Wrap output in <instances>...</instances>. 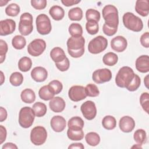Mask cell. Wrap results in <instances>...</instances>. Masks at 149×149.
<instances>
[{
    "label": "cell",
    "mask_w": 149,
    "mask_h": 149,
    "mask_svg": "<svg viewBox=\"0 0 149 149\" xmlns=\"http://www.w3.org/2000/svg\"><path fill=\"white\" fill-rule=\"evenodd\" d=\"M84 44L85 39L83 36L71 37L68 38L66 42L68 51H76L84 49Z\"/></svg>",
    "instance_id": "13"
},
{
    "label": "cell",
    "mask_w": 149,
    "mask_h": 149,
    "mask_svg": "<svg viewBox=\"0 0 149 149\" xmlns=\"http://www.w3.org/2000/svg\"><path fill=\"white\" fill-rule=\"evenodd\" d=\"M135 10L141 16L146 17L149 13V2L148 0H137L136 2Z\"/></svg>",
    "instance_id": "21"
},
{
    "label": "cell",
    "mask_w": 149,
    "mask_h": 149,
    "mask_svg": "<svg viewBox=\"0 0 149 149\" xmlns=\"http://www.w3.org/2000/svg\"><path fill=\"white\" fill-rule=\"evenodd\" d=\"M68 17L72 21H79L83 17V10L79 7L73 8L69 10Z\"/></svg>",
    "instance_id": "32"
},
{
    "label": "cell",
    "mask_w": 149,
    "mask_h": 149,
    "mask_svg": "<svg viewBox=\"0 0 149 149\" xmlns=\"http://www.w3.org/2000/svg\"><path fill=\"white\" fill-rule=\"evenodd\" d=\"M102 125L107 130H112L116 126V120L113 116L107 115L102 119Z\"/></svg>",
    "instance_id": "31"
},
{
    "label": "cell",
    "mask_w": 149,
    "mask_h": 149,
    "mask_svg": "<svg viewBox=\"0 0 149 149\" xmlns=\"http://www.w3.org/2000/svg\"><path fill=\"white\" fill-rule=\"evenodd\" d=\"M35 113L32 108L24 107L20 109L19 113V123L22 127L27 129L33 123L35 119Z\"/></svg>",
    "instance_id": "4"
},
{
    "label": "cell",
    "mask_w": 149,
    "mask_h": 149,
    "mask_svg": "<svg viewBox=\"0 0 149 149\" xmlns=\"http://www.w3.org/2000/svg\"><path fill=\"white\" fill-rule=\"evenodd\" d=\"M2 149H17V146L12 143H6L2 147Z\"/></svg>",
    "instance_id": "53"
},
{
    "label": "cell",
    "mask_w": 149,
    "mask_h": 149,
    "mask_svg": "<svg viewBox=\"0 0 149 149\" xmlns=\"http://www.w3.org/2000/svg\"><path fill=\"white\" fill-rule=\"evenodd\" d=\"M80 0H61V2L66 6H70L80 2Z\"/></svg>",
    "instance_id": "51"
},
{
    "label": "cell",
    "mask_w": 149,
    "mask_h": 149,
    "mask_svg": "<svg viewBox=\"0 0 149 149\" xmlns=\"http://www.w3.org/2000/svg\"><path fill=\"white\" fill-rule=\"evenodd\" d=\"M134 147H135V148H142L141 146V144H137L134 145V146H133V147H132V148H134Z\"/></svg>",
    "instance_id": "58"
},
{
    "label": "cell",
    "mask_w": 149,
    "mask_h": 149,
    "mask_svg": "<svg viewBox=\"0 0 149 149\" xmlns=\"http://www.w3.org/2000/svg\"><path fill=\"white\" fill-rule=\"evenodd\" d=\"M31 78L37 82L44 81L48 77L47 70L43 67L37 66L31 72Z\"/></svg>",
    "instance_id": "19"
},
{
    "label": "cell",
    "mask_w": 149,
    "mask_h": 149,
    "mask_svg": "<svg viewBox=\"0 0 149 149\" xmlns=\"http://www.w3.org/2000/svg\"><path fill=\"white\" fill-rule=\"evenodd\" d=\"M108 40L102 36H98L88 43V50L93 54H97L104 51L107 47Z\"/></svg>",
    "instance_id": "6"
},
{
    "label": "cell",
    "mask_w": 149,
    "mask_h": 149,
    "mask_svg": "<svg viewBox=\"0 0 149 149\" xmlns=\"http://www.w3.org/2000/svg\"><path fill=\"white\" fill-rule=\"evenodd\" d=\"M12 46L16 49H22L26 45V40L23 36L16 35L12 40Z\"/></svg>",
    "instance_id": "34"
},
{
    "label": "cell",
    "mask_w": 149,
    "mask_h": 149,
    "mask_svg": "<svg viewBox=\"0 0 149 149\" xmlns=\"http://www.w3.org/2000/svg\"><path fill=\"white\" fill-rule=\"evenodd\" d=\"M32 66L31 59L27 56L21 58L18 62L19 69L23 72L29 71Z\"/></svg>",
    "instance_id": "29"
},
{
    "label": "cell",
    "mask_w": 149,
    "mask_h": 149,
    "mask_svg": "<svg viewBox=\"0 0 149 149\" xmlns=\"http://www.w3.org/2000/svg\"><path fill=\"white\" fill-rule=\"evenodd\" d=\"M8 47L7 43L3 40H0V63H2L5 59L6 54L8 52Z\"/></svg>",
    "instance_id": "45"
},
{
    "label": "cell",
    "mask_w": 149,
    "mask_h": 149,
    "mask_svg": "<svg viewBox=\"0 0 149 149\" xmlns=\"http://www.w3.org/2000/svg\"><path fill=\"white\" fill-rule=\"evenodd\" d=\"M9 2V1H2V0H1V1H0V3H1V5H0V6H4V5H5L8 2Z\"/></svg>",
    "instance_id": "57"
},
{
    "label": "cell",
    "mask_w": 149,
    "mask_h": 149,
    "mask_svg": "<svg viewBox=\"0 0 149 149\" xmlns=\"http://www.w3.org/2000/svg\"><path fill=\"white\" fill-rule=\"evenodd\" d=\"M9 81L10 83L13 86H19L23 81V76L20 72H13L10 76Z\"/></svg>",
    "instance_id": "36"
},
{
    "label": "cell",
    "mask_w": 149,
    "mask_h": 149,
    "mask_svg": "<svg viewBox=\"0 0 149 149\" xmlns=\"http://www.w3.org/2000/svg\"><path fill=\"white\" fill-rule=\"evenodd\" d=\"M69 33L72 37H78L82 36L83 29L81 26L77 23H73L69 27Z\"/></svg>",
    "instance_id": "33"
},
{
    "label": "cell",
    "mask_w": 149,
    "mask_h": 149,
    "mask_svg": "<svg viewBox=\"0 0 149 149\" xmlns=\"http://www.w3.org/2000/svg\"><path fill=\"white\" fill-rule=\"evenodd\" d=\"M86 29L91 35L96 34L99 30L98 23L95 21H87L86 24Z\"/></svg>",
    "instance_id": "42"
},
{
    "label": "cell",
    "mask_w": 149,
    "mask_h": 149,
    "mask_svg": "<svg viewBox=\"0 0 149 149\" xmlns=\"http://www.w3.org/2000/svg\"><path fill=\"white\" fill-rule=\"evenodd\" d=\"M33 16L28 12L23 13L20 17L19 31L23 36L29 35L33 30Z\"/></svg>",
    "instance_id": "5"
},
{
    "label": "cell",
    "mask_w": 149,
    "mask_h": 149,
    "mask_svg": "<svg viewBox=\"0 0 149 149\" xmlns=\"http://www.w3.org/2000/svg\"><path fill=\"white\" fill-rule=\"evenodd\" d=\"M49 54L52 60L55 63L62 62L66 58L63 49L58 47L52 48L50 51Z\"/></svg>",
    "instance_id": "22"
},
{
    "label": "cell",
    "mask_w": 149,
    "mask_h": 149,
    "mask_svg": "<svg viewBox=\"0 0 149 149\" xmlns=\"http://www.w3.org/2000/svg\"><path fill=\"white\" fill-rule=\"evenodd\" d=\"M127 45V40L123 36H118L113 38L111 41L112 49L118 52L124 51Z\"/></svg>",
    "instance_id": "15"
},
{
    "label": "cell",
    "mask_w": 149,
    "mask_h": 149,
    "mask_svg": "<svg viewBox=\"0 0 149 149\" xmlns=\"http://www.w3.org/2000/svg\"><path fill=\"white\" fill-rule=\"evenodd\" d=\"M38 95L40 98L44 101L51 100L55 95L48 85L44 86L40 88Z\"/></svg>",
    "instance_id": "26"
},
{
    "label": "cell",
    "mask_w": 149,
    "mask_h": 149,
    "mask_svg": "<svg viewBox=\"0 0 149 149\" xmlns=\"http://www.w3.org/2000/svg\"><path fill=\"white\" fill-rule=\"evenodd\" d=\"M37 32L41 35L48 34L51 30V20L45 14H40L37 16L36 20Z\"/></svg>",
    "instance_id": "8"
},
{
    "label": "cell",
    "mask_w": 149,
    "mask_h": 149,
    "mask_svg": "<svg viewBox=\"0 0 149 149\" xmlns=\"http://www.w3.org/2000/svg\"><path fill=\"white\" fill-rule=\"evenodd\" d=\"M112 79L111 71L107 68L95 70L92 74L93 80L97 84H102L110 81Z\"/></svg>",
    "instance_id": "10"
},
{
    "label": "cell",
    "mask_w": 149,
    "mask_h": 149,
    "mask_svg": "<svg viewBox=\"0 0 149 149\" xmlns=\"http://www.w3.org/2000/svg\"><path fill=\"white\" fill-rule=\"evenodd\" d=\"M49 106L53 112L58 113L61 112L64 110L66 104L62 98L60 97H54L50 100Z\"/></svg>",
    "instance_id": "20"
},
{
    "label": "cell",
    "mask_w": 149,
    "mask_h": 149,
    "mask_svg": "<svg viewBox=\"0 0 149 149\" xmlns=\"http://www.w3.org/2000/svg\"><path fill=\"white\" fill-rule=\"evenodd\" d=\"M134 73L129 66H123L118 71L115 77L116 84L121 88H126L132 81Z\"/></svg>",
    "instance_id": "2"
},
{
    "label": "cell",
    "mask_w": 149,
    "mask_h": 149,
    "mask_svg": "<svg viewBox=\"0 0 149 149\" xmlns=\"http://www.w3.org/2000/svg\"><path fill=\"white\" fill-rule=\"evenodd\" d=\"M84 148V146L81 143H72V144H71L68 147V148H80V149H83Z\"/></svg>",
    "instance_id": "54"
},
{
    "label": "cell",
    "mask_w": 149,
    "mask_h": 149,
    "mask_svg": "<svg viewBox=\"0 0 149 149\" xmlns=\"http://www.w3.org/2000/svg\"><path fill=\"white\" fill-rule=\"evenodd\" d=\"M68 96L72 101L78 102L85 99L87 95L85 87L82 86H73L69 88Z\"/></svg>",
    "instance_id": "12"
},
{
    "label": "cell",
    "mask_w": 149,
    "mask_h": 149,
    "mask_svg": "<svg viewBox=\"0 0 149 149\" xmlns=\"http://www.w3.org/2000/svg\"><path fill=\"white\" fill-rule=\"evenodd\" d=\"M140 43L145 48L149 47V33L146 32L140 37Z\"/></svg>",
    "instance_id": "49"
},
{
    "label": "cell",
    "mask_w": 149,
    "mask_h": 149,
    "mask_svg": "<svg viewBox=\"0 0 149 149\" xmlns=\"http://www.w3.org/2000/svg\"><path fill=\"white\" fill-rule=\"evenodd\" d=\"M118 61V55L112 52H109L106 53L102 58V61L107 66H112L116 64Z\"/></svg>",
    "instance_id": "27"
},
{
    "label": "cell",
    "mask_w": 149,
    "mask_h": 149,
    "mask_svg": "<svg viewBox=\"0 0 149 149\" xmlns=\"http://www.w3.org/2000/svg\"><path fill=\"white\" fill-rule=\"evenodd\" d=\"M140 103L143 110L148 113L149 108V94L148 93H143L140 97Z\"/></svg>",
    "instance_id": "44"
},
{
    "label": "cell",
    "mask_w": 149,
    "mask_h": 149,
    "mask_svg": "<svg viewBox=\"0 0 149 149\" xmlns=\"http://www.w3.org/2000/svg\"><path fill=\"white\" fill-rule=\"evenodd\" d=\"M68 137L73 141H80L84 137V132L82 130H74L68 128L67 130Z\"/></svg>",
    "instance_id": "35"
},
{
    "label": "cell",
    "mask_w": 149,
    "mask_h": 149,
    "mask_svg": "<svg viewBox=\"0 0 149 149\" xmlns=\"http://www.w3.org/2000/svg\"><path fill=\"white\" fill-rule=\"evenodd\" d=\"M144 84H145V86L148 89V84H149V82H148V75L147 74L145 77H144Z\"/></svg>",
    "instance_id": "55"
},
{
    "label": "cell",
    "mask_w": 149,
    "mask_h": 149,
    "mask_svg": "<svg viewBox=\"0 0 149 149\" xmlns=\"http://www.w3.org/2000/svg\"><path fill=\"white\" fill-rule=\"evenodd\" d=\"M47 138V132L45 128L41 126L34 127L30 132V140L36 146L43 144Z\"/></svg>",
    "instance_id": "7"
},
{
    "label": "cell",
    "mask_w": 149,
    "mask_h": 149,
    "mask_svg": "<svg viewBox=\"0 0 149 149\" xmlns=\"http://www.w3.org/2000/svg\"><path fill=\"white\" fill-rule=\"evenodd\" d=\"M119 126L123 132L129 133L134 129L135 127V121L129 116H124L120 119Z\"/></svg>",
    "instance_id": "16"
},
{
    "label": "cell",
    "mask_w": 149,
    "mask_h": 149,
    "mask_svg": "<svg viewBox=\"0 0 149 149\" xmlns=\"http://www.w3.org/2000/svg\"><path fill=\"white\" fill-rule=\"evenodd\" d=\"M80 110L83 116L87 120H93L97 115L96 106L92 101H87L83 103Z\"/></svg>",
    "instance_id": "11"
},
{
    "label": "cell",
    "mask_w": 149,
    "mask_h": 149,
    "mask_svg": "<svg viewBox=\"0 0 149 149\" xmlns=\"http://www.w3.org/2000/svg\"><path fill=\"white\" fill-rule=\"evenodd\" d=\"M85 140L88 145L94 147L100 143V137L95 132H89L85 136Z\"/></svg>",
    "instance_id": "30"
},
{
    "label": "cell",
    "mask_w": 149,
    "mask_h": 149,
    "mask_svg": "<svg viewBox=\"0 0 149 149\" xmlns=\"http://www.w3.org/2000/svg\"><path fill=\"white\" fill-rule=\"evenodd\" d=\"M20 9L19 6L15 3H12L8 5V6L5 8V13L8 16L15 17L18 15L20 13Z\"/></svg>",
    "instance_id": "39"
},
{
    "label": "cell",
    "mask_w": 149,
    "mask_h": 149,
    "mask_svg": "<svg viewBox=\"0 0 149 149\" xmlns=\"http://www.w3.org/2000/svg\"><path fill=\"white\" fill-rule=\"evenodd\" d=\"M49 13L52 18L55 20H61L65 16V11L63 9L58 5L52 6L49 10Z\"/></svg>",
    "instance_id": "24"
},
{
    "label": "cell",
    "mask_w": 149,
    "mask_h": 149,
    "mask_svg": "<svg viewBox=\"0 0 149 149\" xmlns=\"http://www.w3.org/2000/svg\"><path fill=\"white\" fill-rule=\"evenodd\" d=\"M100 13L94 9H89L86 12V18L87 21H95L98 22L100 20Z\"/></svg>",
    "instance_id": "38"
},
{
    "label": "cell",
    "mask_w": 149,
    "mask_h": 149,
    "mask_svg": "<svg viewBox=\"0 0 149 149\" xmlns=\"http://www.w3.org/2000/svg\"><path fill=\"white\" fill-rule=\"evenodd\" d=\"M7 118V111L2 107L0 108V122H2Z\"/></svg>",
    "instance_id": "52"
},
{
    "label": "cell",
    "mask_w": 149,
    "mask_h": 149,
    "mask_svg": "<svg viewBox=\"0 0 149 149\" xmlns=\"http://www.w3.org/2000/svg\"><path fill=\"white\" fill-rule=\"evenodd\" d=\"M133 139L134 141L139 144L142 145L143 143H145L147 140V134L146 131L142 129H137L134 133Z\"/></svg>",
    "instance_id": "37"
},
{
    "label": "cell",
    "mask_w": 149,
    "mask_h": 149,
    "mask_svg": "<svg viewBox=\"0 0 149 149\" xmlns=\"http://www.w3.org/2000/svg\"><path fill=\"white\" fill-rule=\"evenodd\" d=\"M84 125V122L83 120L79 116L72 117L68 120V128L74 130H82Z\"/></svg>",
    "instance_id": "23"
},
{
    "label": "cell",
    "mask_w": 149,
    "mask_h": 149,
    "mask_svg": "<svg viewBox=\"0 0 149 149\" xmlns=\"http://www.w3.org/2000/svg\"><path fill=\"white\" fill-rule=\"evenodd\" d=\"M140 84L141 79L140 77L137 74H134L132 81L126 88L129 91H134L139 88V87L140 86Z\"/></svg>",
    "instance_id": "43"
},
{
    "label": "cell",
    "mask_w": 149,
    "mask_h": 149,
    "mask_svg": "<svg viewBox=\"0 0 149 149\" xmlns=\"http://www.w3.org/2000/svg\"><path fill=\"white\" fill-rule=\"evenodd\" d=\"M136 69L141 73L149 72V56L147 55H143L138 57L135 62Z\"/></svg>",
    "instance_id": "18"
},
{
    "label": "cell",
    "mask_w": 149,
    "mask_h": 149,
    "mask_svg": "<svg viewBox=\"0 0 149 149\" xmlns=\"http://www.w3.org/2000/svg\"><path fill=\"white\" fill-rule=\"evenodd\" d=\"M55 66L61 72L66 71L70 66V62L69 59L66 57L62 62L55 63Z\"/></svg>",
    "instance_id": "47"
},
{
    "label": "cell",
    "mask_w": 149,
    "mask_h": 149,
    "mask_svg": "<svg viewBox=\"0 0 149 149\" xmlns=\"http://www.w3.org/2000/svg\"><path fill=\"white\" fill-rule=\"evenodd\" d=\"M102 17L105 20L104 24L107 26L118 29L119 24V15L117 8L112 5H107L102 10Z\"/></svg>",
    "instance_id": "1"
},
{
    "label": "cell",
    "mask_w": 149,
    "mask_h": 149,
    "mask_svg": "<svg viewBox=\"0 0 149 149\" xmlns=\"http://www.w3.org/2000/svg\"><path fill=\"white\" fill-rule=\"evenodd\" d=\"M30 2L31 6L37 10L44 9L47 4L46 0H31Z\"/></svg>",
    "instance_id": "46"
},
{
    "label": "cell",
    "mask_w": 149,
    "mask_h": 149,
    "mask_svg": "<svg viewBox=\"0 0 149 149\" xmlns=\"http://www.w3.org/2000/svg\"><path fill=\"white\" fill-rule=\"evenodd\" d=\"M86 93L87 96L91 97H97L100 94V91L98 88L97 86L92 83L88 84L86 87Z\"/></svg>",
    "instance_id": "41"
},
{
    "label": "cell",
    "mask_w": 149,
    "mask_h": 149,
    "mask_svg": "<svg viewBox=\"0 0 149 149\" xmlns=\"http://www.w3.org/2000/svg\"><path fill=\"white\" fill-rule=\"evenodd\" d=\"M20 97L23 102L31 104L36 100V94L33 90L30 88H26L22 91Z\"/></svg>",
    "instance_id": "25"
},
{
    "label": "cell",
    "mask_w": 149,
    "mask_h": 149,
    "mask_svg": "<svg viewBox=\"0 0 149 149\" xmlns=\"http://www.w3.org/2000/svg\"><path fill=\"white\" fill-rule=\"evenodd\" d=\"M5 81V76L3 75V73L1 71V85H2Z\"/></svg>",
    "instance_id": "56"
},
{
    "label": "cell",
    "mask_w": 149,
    "mask_h": 149,
    "mask_svg": "<svg viewBox=\"0 0 149 149\" xmlns=\"http://www.w3.org/2000/svg\"><path fill=\"white\" fill-rule=\"evenodd\" d=\"M122 20L125 27L133 31L139 32L143 28V23L141 19L133 13H125L123 16Z\"/></svg>",
    "instance_id": "3"
},
{
    "label": "cell",
    "mask_w": 149,
    "mask_h": 149,
    "mask_svg": "<svg viewBox=\"0 0 149 149\" xmlns=\"http://www.w3.org/2000/svg\"><path fill=\"white\" fill-rule=\"evenodd\" d=\"M32 109L34 111L36 116L38 118L44 116L47 111L46 105L41 102H35L32 107Z\"/></svg>",
    "instance_id": "28"
},
{
    "label": "cell",
    "mask_w": 149,
    "mask_h": 149,
    "mask_svg": "<svg viewBox=\"0 0 149 149\" xmlns=\"http://www.w3.org/2000/svg\"><path fill=\"white\" fill-rule=\"evenodd\" d=\"M16 29L15 22L10 19L2 20L0 22V35L5 36L12 34Z\"/></svg>",
    "instance_id": "14"
},
{
    "label": "cell",
    "mask_w": 149,
    "mask_h": 149,
    "mask_svg": "<svg viewBox=\"0 0 149 149\" xmlns=\"http://www.w3.org/2000/svg\"><path fill=\"white\" fill-rule=\"evenodd\" d=\"M118 29H114L107 26L106 24H104L102 26V31L104 33L108 36H113L117 31Z\"/></svg>",
    "instance_id": "48"
},
{
    "label": "cell",
    "mask_w": 149,
    "mask_h": 149,
    "mask_svg": "<svg viewBox=\"0 0 149 149\" xmlns=\"http://www.w3.org/2000/svg\"><path fill=\"white\" fill-rule=\"evenodd\" d=\"M48 86L55 95L60 93L63 88V85L62 83L58 80H52L48 83Z\"/></svg>",
    "instance_id": "40"
},
{
    "label": "cell",
    "mask_w": 149,
    "mask_h": 149,
    "mask_svg": "<svg viewBox=\"0 0 149 149\" xmlns=\"http://www.w3.org/2000/svg\"><path fill=\"white\" fill-rule=\"evenodd\" d=\"M7 132L6 128L2 125H0V144H2L6 140Z\"/></svg>",
    "instance_id": "50"
},
{
    "label": "cell",
    "mask_w": 149,
    "mask_h": 149,
    "mask_svg": "<svg viewBox=\"0 0 149 149\" xmlns=\"http://www.w3.org/2000/svg\"><path fill=\"white\" fill-rule=\"evenodd\" d=\"M50 125L55 132H61L66 127V122L65 119L60 115L54 116L50 121Z\"/></svg>",
    "instance_id": "17"
},
{
    "label": "cell",
    "mask_w": 149,
    "mask_h": 149,
    "mask_svg": "<svg viewBox=\"0 0 149 149\" xmlns=\"http://www.w3.org/2000/svg\"><path fill=\"white\" fill-rule=\"evenodd\" d=\"M46 48L45 41L41 38L33 40L28 45L27 52L33 56H38L41 55Z\"/></svg>",
    "instance_id": "9"
}]
</instances>
